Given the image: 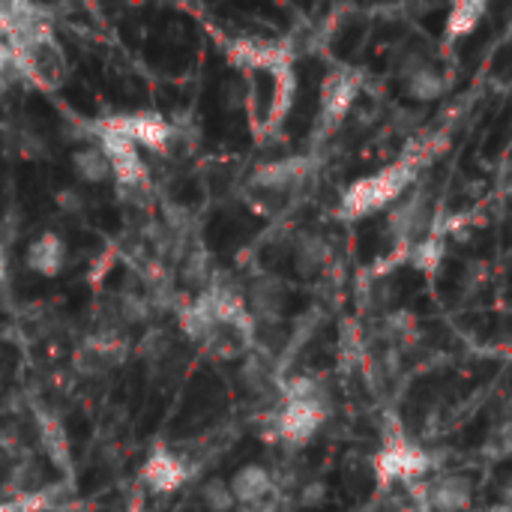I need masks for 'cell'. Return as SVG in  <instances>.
<instances>
[{
  "mask_svg": "<svg viewBox=\"0 0 512 512\" xmlns=\"http://www.w3.org/2000/svg\"><path fill=\"white\" fill-rule=\"evenodd\" d=\"M243 84H246L243 111L249 114L255 135L258 138L273 135L285 123V117L291 111V102H294V93H297L294 63L243 72Z\"/></svg>",
  "mask_w": 512,
  "mask_h": 512,
  "instance_id": "cell-1",
  "label": "cell"
},
{
  "mask_svg": "<svg viewBox=\"0 0 512 512\" xmlns=\"http://www.w3.org/2000/svg\"><path fill=\"white\" fill-rule=\"evenodd\" d=\"M414 180H417V162H411V159H399L369 177H360L342 192L339 216L354 222V219L384 213L414 186Z\"/></svg>",
  "mask_w": 512,
  "mask_h": 512,
  "instance_id": "cell-2",
  "label": "cell"
},
{
  "mask_svg": "<svg viewBox=\"0 0 512 512\" xmlns=\"http://www.w3.org/2000/svg\"><path fill=\"white\" fill-rule=\"evenodd\" d=\"M9 57H12V69L24 72L33 84H39L42 90H57L66 81V57L63 48L48 24H39L15 39L6 42Z\"/></svg>",
  "mask_w": 512,
  "mask_h": 512,
  "instance_id": "cell-3",
  "label": "cell"
},
{
  "mask_svg": "<svg viewBox=\"0 0 512 512\" xmlns=\"http://www.w3.org/2000/svg\"><path fill=\"white\" fill-rule=\"evenodd\" d=\"M360 90H363V72L360 69L336 66L333 72H327V78L321 84V105H318V132H321V138L333 135L345 123V117L351 114Z\"/></svg>",
  "mask_w": 512,
  "mask_h": 512,
  "instance_id": "cell-4",
  "label": "cell"
},
{
  "mask_svg": "<svg viewBox=\"0 0 512 512\" xmlns=\"http://www.w3.org/2000/svg\"><path fill=\"white\" fill-rule=\"evenodd\" d=\"M93 126L102 129V132H111V135H120V138L132 141L138 150L147 147L153 153H165L168 144L174 141V126L162 114H156V111L111 114V117L96 120Z\"/></svg>",
  "mask_w": 512,
  "mask_h": 512,
  "instance_id": "cell-5",
  "label": "cell"
},
{
  "mask_svg": "<svg viewBox=\"0 0 512 512\" xmlns=\"http://www.w3.org/2000/svg\"><path fill=\"white\" fill-rule=\"evenodd\" d=\"M390 234L402 243V246H414L417 240L429 237L435 231V213H432V192L426 186L405 192L387 216Z\"/></svg>",
  "mask_w": 512,
  "mask_h": 512,
  "instance_id": "cell-6",
  "label": "cell"
},
{
  "mask_svg": "<svg viewBox=\"0 0 512 512\" xmlns=\"http://www.w3.org/2000/svg\"><path fill=\"white\" fill-rule=\"evenodd\" d=\"M90 135H93V144L102 150V156L111 168V177L117 180L120 189H129V192L147 189V168H144L141 150L132 141L111 135V132H102L96 126H90Z\"/></svg>",
  "mask_w": 512,
  "mask_h": 512,
  "instance_id": "cell-7",
  "label": "cell"
},
{
  "mask_svg": "<svg viewBox=\"0 0 512 512\" xmlns=\"http://www.w3.org/2000/svg\"><path fill=\"white\" fill-rule=\"evenodd\" d=\"M432 471V456L408 438H393L375 456V474L381 483H414Z\"/></svg>",
  "mask_w": 512,
  "mask_h": 512,
  "instance_id": "cell-8",
  "label": "cell"
},
{
  "mask_svg": "<svg viewBox=\"0 0 512 512\" xmlns=\"http://www.w3.org/2000/svg\"><path fill=\"white\" fill-rule=\"evenodd\" d=\"M327 417H330V408H324V405L282 402L279 414L273 417V432L288 447H303V444H309L318 435V429L324 426Z\"/></svg>",
  "mask_w": 512,
  "mask_h": 512,
  "instance_id": "cell-9",
  "label": "cell"
},
{
  "mask_svg": "<svg viewBox=\"0 0 512 512\" xmlns=\"http://www.w3.org/2000/svg\"><path fill=\"white\" fill-rule=\"evenodd\" d=\"M312 168H315V162L309 156H285V159L258 165L249 186L264 192V195H288L306 183Z\"/></svg>",
  "mask_w": 512,
  "mask_h": 512,
  "instance_id": "cell-10",
  "label": "cell"
},
{
  "mask_svg": "<svg viewBox=\"0 0 512 512\" xmlns=\"http://www.w3.org/2000/svg\"><path fill=\"white\" fill-rule=\"evenodd\" d=\"M246 312L255 324V333L261 324H276L288 306V285L276 276H261L249 285V294L243 297Z\"/></svg>",
  "mask_w": 512,
  "mask_h": 512,
  "instance_id": "cell-11",
  "label": "cell"
},
{
  "mask_svg": "<svg viewBox=\"0 0 512 512\" xmlns=\"http://www.w3.org/2000/svg\"><path fill=\"white\" fill-rule=\"evenodd\" d=\"M477 486L468 474H441L426 486V504L435 512L471 510Z\"/></svg>",
  "mask_w": 512,
  "mask_h": 512,
  "instance_id": "cell-12",
  "label": "cell"
},
{
  "mask_svg": "<svg viewBox=\"0 0 512 512\" xmlns=\"http://www.w3.org/2000/svg\"><path fill=\"white\" fill-rule=\"evenodd\" d=\"M141 480L147 483V489L153 495H174L186 480H189V468L183 465L180 456H174L165 447H156L141 471Z\"/></svg>",
  "mask_w": 512,
  "mask_h": 512,
  "instance_id": "cell-13",
  "label": "cell"
},
{
  "mask_svg": "<svg viewBox=\"0 0 512 512\" xmlns=\"http://www.w3.org/2000/svg\"><path fill=\"white\" fill-rule=\"evenodd\" d=\"M66 258H69V249H66V240L57 231H42L36 240H30V246L24 252L27 270L39 273L45 279L60 276L63 267H66Z\"/></svg>",
  "mask_w": 512,
  "mask_h": 512,
  "instance_id": "cell-14",
  "label": "cell"
},
{
  "mask_svg": "<svg viewBox=\"0 0 512 512\" xmlns=\"http://www.w3.org/2000/svg\"><path fill=\"white\" fill-rule=\"evenodd\" d=\"M228 489H231V498L237 507H261L270 492H273V474L264 468V465H243L231 474L228 480Z\"/></svg>",
  "mask_w": 512,
  "mask_h": 512,
  "instance_id": "cell-15",
  "label": "cell"
},
{
  "mask_svg": "<svg viewBox=\"0 0 512 512\" xmlns=\"http://www.w3.org/2000/svg\"><path fill=\"white\" fill-rule=\"evenodd\" d=\"M486 12H489V3H483V0H459V3L450 9V15H447L444 42L450 45V42H456V39L471 36V33L480 27V21L486 18Z\"/></svg>",
  "mask_w": 512,
  "mask_h": 512,
  "instance_id": "cell-16",
  "label": "cell"
},
{
  "mask_svg": "<svg viewBox=\"0 0 512 512\" xmlns=\"http://www.w3.org/2000/svg\"><path fill=\"white\" fill-rule=\"evenodd\" d=\"M330 261V246L321 234L303 231L294 240V270L300 276H315L324 270V264Z\"/></svg>",
  "mask_w": 512,
  "mask_h": 512,
  "instance_id": "cell-17",
  "label": "cell"
},
{
  "mask_svg": "<svg viewBox=\"0 0 512 512\" xmlns=\"http://www.w3.org/2000/svg\"><path fill=\"white\" fill-rule=\"evenodd\" d=\"M405 93L414 102H435L447 93V75L432 60H426L420 69L405 75Z\"/></svg>",
  "mask_w": 512,
  "mask_h": 512,
  "instance_id": "cell-18",
  "label": "cell"
},
{
  "mask_svg": "<svg viewBox=\"0 0 512 512\" xmlns=\"http://www.w3.org/2000/svg\"><path fill=\"white\" fill-rule=\"evenodd\" d=\"M69 162H72V174L87 186H99L111 177V168H108V162L96 144H84V147L72 150Z\"/></svg>",
  "mask_w": 512,
  "mask_h": 512,
  "instance_id": "cell-19",
  "label": "cell"
},
{
  "mask_svg": "<svg viewBox=\"0 0 512 512\" xmlns=\"http://www.w3.org/2000/svg\"><path fill=\"white\" fill-rule=\"evenodd\" d=\"M441 261H444V237H438V234H429V237H423V240H417L411 246V264L417 270L435 273Z\"/></svg>",
  "mask_w": 512,
  "mask_h": 512,
  "instance_id": "cell-20",
  "label": "cell"
},
{
  "mask_svg": "<svg viewBox=\"0 0 512 512\" xmlns=\"http://www.w3.org/2000/svg\"><path fill=\"white\" fill-rule=\"evenodd\" d=\"M198 498H201V507H204L207 512L237 510V504H234V498H231V489H228V480H222V477H210V480H204V486H201Z\"/></svg>",
  "mask_w": 512,
  "mask_h": 512,
  "instance_id": "cell-21",
  "label": "cell"
},
{
  "mask_svg": "<svg viewBox=\"0 0 512 512\" xmlns=\"http://www.w3.org/2000/svg\"><path fill=\"white\" fill-rule=\"evenodd\" d=\"M39 438H42V447L48 450V456H51L54 462L66 465V456H69V444H66L63 426H60V423H57L54 417H48V414H42V417H39Z\"/></svg>",
  "mask_w": 512,
  "mask_h": 512,
  "instance_id": "cell-22",
  "label": "cell"
},
{
  "mask_svg": "<svg viewBox=\"0 0 512 512\" xmlns=\"http://www.w3.org/2000/svg\"><path fill=\"white\" fill-rule=\"evenodd\" d=\"M120 318L126 324H141L150 318V300L141 294H123L120 297Z\"/></svg>",
  "mask_w": 512,
  "mask_h": 512,
  "instance_id": "cell-23",
  "label": "cell"
},
{
  "mask_svg": "<svg viewBox=\"0 0 512 512\" xmlns=\"http://www.w3.org/2000/svg\"><path fill=\"white\" fill-rule=\"evenodd\" d=\"M324 501H327V483H324V480H309V483H303L300 492H297V504H300L303 510H318Z\"/></svg>",
  "mask_w": 512,
  "mask_h": 512,
  "instance_id": "cell-24",
  "label": "cell"
},
{
  "mask_svg": "<svg viewBox=\"0 0 512 512\" xmlns=\"http://www.w3.org/2000/svg\"><path fill=\"white\" fill-rule=\"evenodd\" d=\"M222 102L228 111H243V102H246V84H243V75L237 78H228L222 84Z\"/></svg>",
  "mask_w": 512,
  "mask_h": 512,
  "instance_id": "cell-25",
  "label": "cell"
},
{
  "mask_svg": "<svg viewBox=\"0 0 512 512\" xmlns=\"http://www.w3.org/2000/svg\"><path fill=\"white\" fill-rule=\"evenodd\" d=\"M12 69V57H9V48H6V42L0 39V75L3 72H9Z\"/></svg>",
  "mask_w": 512,
  "mask_h": 512,
  "instance_id": "cell-26",
  "label": "cell"
},
{
  "mask_svg": "<svg viewBox=\"0 0 512 512\" xmlns=\"http://www.w3.org/2000/svg\"><path fill=\"white\" fill-rule=\"evenodd\" d=\"M0 512H18V510H15V504H12V501H3V504H0Z\"/></svg>",
  "mask_w": 512,
  "mask_h": 512,
  "instance_id": "cell-27",
  "label": "cell"
},
{
  "mask_svg": "<svg viewBox=\"0 0 512 512\" xmlns=\"http://www.w3.org/2000/svg\"><path fill=\"white\" fill-rule=\"evenodd\" d=\"M405 512H420V510H405Z\"/></svg>",
  "mask_w": 512,
  "mask_h": 512,
  "instance_id": "cell-28",
  "label": "cell"
}]
</instances>
